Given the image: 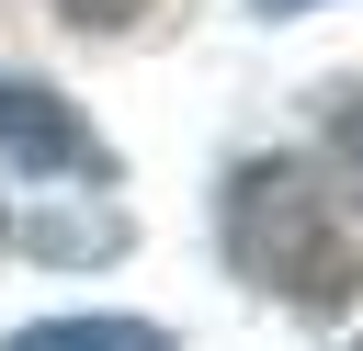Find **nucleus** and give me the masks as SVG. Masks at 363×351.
Wrapping results in <instances>:
<instances>
[{
  "label": "nucleus",
  "instance_id": "nucleus-1",
  "mask_svg": "<svg viewBox=\"0 0 363 351\" xmlns=\"http://www.w3.org/2000/svg\"><path fill=\"white\" fill-rule=\"evenodd\" d=\"M227 260L261 283V294H284V306H352V283H363V249H352V226H340V204L295 170V159H238L227 170Z\"/></svg>",
  "mask_w": 363,
  "mask_h": 351
},
{
  "label": "nucleus",
  "instance_id": "nucleus-4",
  "mask_svg": "<svg viewBox=\"0 0 363 351\" xmlns=\"http://www.w3.org/2000/svg\"><path fill=\"white\" fill-rule=\"evenodd\" d=\"M23 238H34L45 260H113V249H125V215H113V204H68V215H34Z\"/></svg>",
  "mask_w": 363,
  "mask_h": 351
},
{
  "label": "nucleus",
  "instance_id": "nucleus-3",
  "mask_svg": "<svg viewBox=\"0 0 363 351\" xmlns=\"http://www.w3.org/2000/svg\"><path fill=\"white\" fill-rule=\"evenodd\" d=\"M11 351H170L159 317H34L11 328Z\"/></svg>",
  "mask_w": 363,
  "mask_h": 351
},
{
  "label": "nucleus",
  "instance_id": "nucleus-5",
  "mask_svg": "<svg viewBox=\"0 0 363 351\" xmlns=\"http://www.w3.org/2000/svg\"><path fill=\"white\" fill-rule=\"evenodd\" d=\"M329 147H340V170L363 181V79H352V91H329Z\"/></svg>",
  "mask_w": 363,
  "mask_h": 351
},
{
  "label": "nucleus",
  "instance_id": "nucleus-2",
  "mask_svg": "<svg viewBox=\"0 0 363 351\" xmlns=\"http://www.w3.org/2000/svg\"><path fill=\"white\" fill-rule=\"evenodd\" d=\"M0 159L23 181H113V147L91 136V113L23 68H0Z\"/></svg>",
  "mask_w": 363,
  "mask_h": 351
},
{
  "label": "nucleus",
  "instance_id": "nucleus-7",
  "mask_svg": "<svg viewBox=\"0 0 363 351\" xmlns=\"http://www.w3.org/2000/svg\"><path fill=\"white\" fill-rule=\"evenodd\" d=\"M250 11H261V23H295V11H318V0H250Z\"/></svg>",
  "mask_w": 363,
  "mask_h": 351
},
{
  "label": "nucleus",
  "instance_id": "nucleus-6",
  "mask_svg": "<svg viewBox=\"0 0 363 351\" xmlns=\"http://www.w3.org/2000/svg\"><path fill=\"white\" fill-rule=\"evenodd\" d=\"M57 11H68V23H79V34H125V23H136V11H147V0H57Z\"/></svg>",
  "mask_w": 363,
  "mask_h": 351
}]
</instances>
